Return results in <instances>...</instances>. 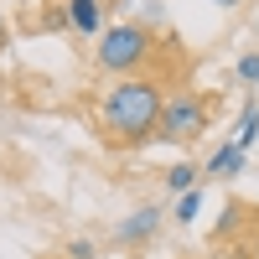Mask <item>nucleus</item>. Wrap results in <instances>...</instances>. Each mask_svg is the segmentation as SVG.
<instances>
[{
    "label": "nucleus",
    "instance_id": "obj_1",
    "mask_svg": "<svg viewBox=\"0 0 259 259\" xmlns=\"http://www.w3.org/2000/svg\"><path fill=\"white\" fill-rule=\"evenodd\" d=\"M161 83L156 78H119L109 94L99 99V130L109 135L114 150L124 145H156V124H161Z\"/></svg>",
    "mask_w": 259,
    "mask_h": 259
},
{
    "label": "nucleus",
    "instance_id": "obj_2",
    "mask_svg": "<svg viewBox=\"0 0 259 259\" xmlns=\"http://www.w3.org/2000/svg\"><path fill=\"white\" fill-rule=\"evenodd\" d=\"M150 57H156V31L140 26V21H114V26H104L99 52H94V62L109 78H140Z\"/></svg>",
    "mask_w": 259,
    "mask_h": 259
},
{
    "label": "nucleus",
    "instance_id": "obj_3",
    "mask_svg": "<svg viewBox=\"0 0 259 259\" xmlns=\"http://www.w3.org/2000/svg\"><path fill=\"white\" fill-rule=\"evenodd\" d=\"M207 124H212V94H166L156 145H192L207 135Z\"/></svg>",
    "mask_w": 259,
    "mask_h": 259
},
{
    "label": "nucleus",
    "instance_id": "obj_4",
    "mask_svg": "<svg viewBox=\"0 0 259 259\" xmlns=\"http://www.w3.org/2000/svg\"><path fill=\"white\" fill-rule=\"evenodd\" d=\"M68 31L104 36V0H68Z\"/></svg>",
    "mask_w": 259,
    "mask_h": 259
},
{
    "label": "nucleus",
    "instance_id": "obj_5",
    "mask_svg": "<svg viewBox=\"0 0 259 259\" xmlns=\"http://www.w3.org/2000/svg\"><path fill=\"white\" fill-rule=\"evenodd\" d=\"M156 223H161V207H156V202H145L140 212H130V218L114 228V239H119V244H145L150 233H156Z\"/></svg>",
    "mask_w": 259,
    "mask_h": 259
},
{
    "label": "nucleus",
    "instance_id": "obj_6",
    "mask_svg": "<svg viewBox=\"0 0 259 259\" xmlns=\"http://www.w3.org/2000/svg\"><path fill=\"white\" fill-rule=\"evenodd\" d=\"M239 171H244V150L239 145H218V150H212V156H207V177H239Z\"/></svg>",
    "mask_w": 259,
    "mask_h": 259
},
{
    "label": "nucleus",
    "instance_id": "obj_7",
    "mask_svg": "<svg viewBox=\"0 0 259 259\" xmlns=\"http://www.w3.org/2000/svg\"><path fill=\"white\" fill-rule=\"evenodd\" d=\"M197 182H202V171L192 166V161H177V166L166 171V187L177 192V197H182V192H192V187H197Z\"/></svg>",
    "mask_w": 259,
    "mask_h": 259
},
{
    "label": "nucleus",
    "instance_id": "obj_8",
    "mask_svg": "<svg viewBox=\"0 0 259 259\" xmlns=\"http://www.w3.org/2000/svg\"><path fill=\"white\" fill-rule=\"evenodd\" d=\"M254 140H259V104H249V109H244V124H239V140H233V145L249 150Z\"/></svg>",
    "mask_w": 259,
    "mask_h": 259
},
{
    "label": "nucleus",
    "instance_id": "obj_9",
    "mask_svg": "<svg viewBox=\"0 0 259 259\" xmlns=\"http://www.w3.org/2000/svg\"><path fill=\"white\" fill-rule=\"evenodd\" d=\"M233 73H239V83H249V89H259V52H244L239 62H233Z\"/></svg>",
    "mask_w": 259,
    "mask_h": 259
},
{
    "label": "nucleus",
    "instance_id": "obj_10",
    "mask_svg": "<svg viewBox=\"0 0 259 259\" xmlns=\"http://www.w3.org/2000/svg\"><path fill=\"white\" fill-rule=\"evenodd\" d=\"M239 218H244V207H239V202H228V207L218 212V228H212V239H228V233L239 228Z\"/></svg>",
    "mask_w": 259,
    "mask_h": 259
},
{
    "label": "nucleus",
    "instance_id": "obj_11",
    "mask_svg": "<svg viewBox=\"0 0 259 259\" xmlns=\"http://www.w3.org/2000/svg\"><path fill=\"white\" fill-rule=\"evenodd\" d=\"M197 207H202V192H197V187L182 192V197H177V223H192V218H197Z\"/></svg>",
    "mask_w": 259,
    "mask_h": 259
},
{
    "label": "nucleus",
    "instance_id": "obj_12",
    "mask_svg": "<svg viewBox=\"0 0 259 259\" xmlns=\"http://www.w3.org/2000/svg\"><path fill=\"white\" fill-rule=\"evenodd\" d=\"M68 259H99V244L94 239H68Z\"/></svg>",
    "mask_w": 259,
    "mask_h": 259
},
{
    "label": "nucleus",
    "instance_id": "obj_13",
    "mask_svg": "<svg viewBox=\"0 0 259 259\" xmlns=\"http://www.w3.org/2000/svg\"><path fill=\"white\" fill-rule=\"evenodd\" d=\"M212 6H223V11H239V6H244V0H212Z\"/></svg>",
    "mask_w": 259,
    "mask_h": 259
},
{
    "label": "nucleus",
    "instance_id": "obj_14",
    "mask_svg": "<svg viewBox=\"0 0 259 259\" xmlns=\"http://www.w3.org/2000/svg\"><path fill=\"white\" fill-rule=\"evenodd\" d=\"M249 259H259V233H254V244H249Z\"/></svg>",
    "mask_w": 259,
    "mask_h": 259
},
{
    "label": "nucleus",
    "instance_id": "obj_15",
    "mask_svg": "<svg viewBox=\"0 0 259 259\" xmlns=\"http://www.w3.org/2000/svg\"><path fill=\"white\" fill-rule=\"evenodd\" d=\"M0 41H6V16H0Z\"/></svg>",
    "mask_w": 259,
    "mask_h": 259
},
{
    "label": "nucleus",
    "instance_id": "obj_16",
    "mask_svg": "<svg viewBox=\"0 0 259 259\" xmlns=\"http://www.w3.org/2000/svg\"><path fill=\"white\" fill-rule=\"evenodd\" d=\"M254 26H259V21H254Z\"/></svg>",
    "mask_w": 259,
    "mask_h": 259
}]
</instances>
